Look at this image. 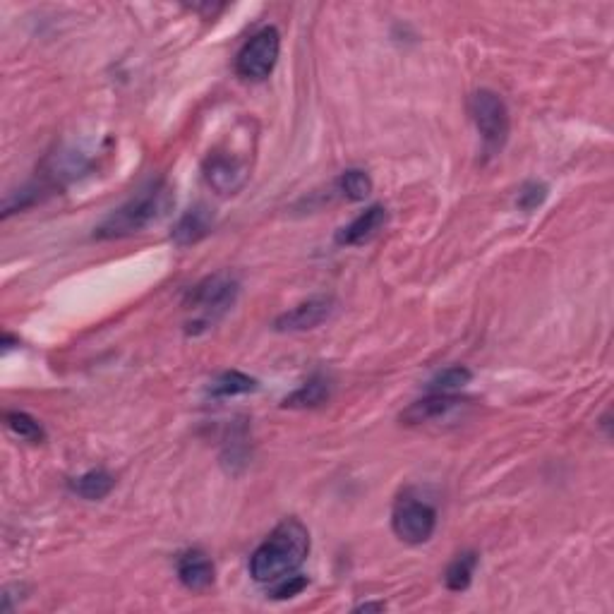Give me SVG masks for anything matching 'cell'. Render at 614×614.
Here are the masks:
<instances>
[{
  "label": "cell",
  "mask_w": 614,
  "mask_h": 614,
  "mask_svg": "<svg viewBox=\"0 0 614 614\" xmlns=\"http://www.w3.org/2000/svg\"><path fill=\"white\" fill-rule=\"evenodd\" d=\"M391 528L396 538L408 545H423L435 535L437 511L425 499L413 497L411 492H403L391 514Z\"/></svg>",
  "instance_id": "5b68a950"
},
{
  "label": "cell",
  "mask_w": 614,
  "mask_h": 614,
  "mask_svg": "<svg viewBox=\"0 0 614 614\" xmlns=\"http://www.w3.org/2000/svg\"><path fill=\"white\" fill-rule=\"evenodd\" d=\"M387 610V605L384 603H363L355 607V612H384Z\"/></svg>",
  "instance_id": "7402d4cb"
},
{
  "label": "cell",
  "mask_w": 614,
  "mask_h": 614,
  "mask_svg": "<svg viewBox=\"0 0 614 614\" xmlns=\"http://www.w3.org/2000/svg\"><path fill=\"white\" fill-rule=\"evenodd\" d=\"M545 197H547V185L526 183L519 192V200H516V204H519L523 212H533V209H538L540 204L545 202Z\"/></svg>",
  "instance_id": "ffe728a7"
},
{
  "label": "cell",
  "mask_w": 614,
  "mask_h": 614,
  "mask_svg": "<svg viewBox=\"0 0 614 614\" xmlns=\"http://www.w3.org/2000/svg\"><path fill=\"white\" fill-rule=\"evenodd\" d=\"M336 190H339L341 197H346L348 202H363L372 192V178L367 176L365 171H360V168H348V171H343L339 180H336Z\"/></svg>",
  "instance_id": "2e32d148"
},
{
  "label": "cell",
  "mask_w": 614,
  "mask_h": 614,
  "mask_svg": "<svg viewBox=\"0 0 614 614\" xmlns=\"http://www.w3.org/2000/svg\"><path fill=\"white\" fill-rule=\"evenodd\" d=\"M310 552V533L298 519H286L252 552L250 576L264 586H274L286 576L298 574Z\"/></svg>",
  "instance_id": "6da1fadb"
},
{
  "label": "cell",
  "mask_w": 614,
  "mask_h": 614,
  "mask_svg": "<svg viewBox=\"0 0 614 614\" xmlns=\"http://www.w3.org/2000/svg\"><path fill=\"white\" fill-rule=\"evenodd\" d=\"M113 487H116V478L104 468H94V471H87L80 478L70 480V492L87 499V502H99V499L108 497Z\"/></svg>",
  "instance_id": "4fadbf2b"
},
{
  "label": "cell",
  "mask_w": 614,
  "mask_h": 614,
  "mask_svg": "<svg viewBox=\"0 0 614 614\" xmlns=\"http://www.w3.org/2000/svg\"><path fill=\"white\" fill-rule=\"evenodd\" d=\"M463 406H466V401L456 399L454 394H430L427 399L411 403V406L401 413V423L406 425L439 423V420H449L451 415L459 413Z\"/></svg>",
  "instance_id": "9c48e42d"
},
{
  "label": "cell",
  "mask_w": 614,
  "mask_h": 614,
  "mask_svg": "<svg viewBox=\"0 0 614 614\" xmlns=\"http://www.w3.org/2000/svg\"><path fill=\"white\" fill-rule=\"evenodd\" d=\"M171 207V188H168L164 180H156L149 188L140 190L135 197H130L128 202L120 204L118 209H113V212L96 226L94 238L116 240L135 236V233H142L144 228L164 219V216L171 212Z\"/></svg>",
  "instance_id": "7a4b0ae2"
},
{
  "label": "cell",
  "mask_w": 614,
  "mask_h": 614,
  "mask_svg": "<svg viewBox=\"0 0 614 614\" xmlns=\"http://www.w3.org/2000/svg\"><path fill=\"white\" fill-rule=\"evenodd\" d=\"M471 379H473V372L468 370V367L454 365V367H447V370L439 372V375L432 379L430 384H427V389H430V394H454L456 389L466 387Z\"/></svg>",
  "instance_id": "d6986e66"
},
{
  "label": "cell",
  "mask_w": 614,
  "mask_h": 614,
  "mask_svg": "<svg viewBox=\"0 0 614 614\" xmlns=\"http://www.w3.org/2000/svg\"><path fill=\"white\" fill-rule=\"evenodd\" d=\"M389 221V212L382 207V204H372V207H367L363 214H358L348 226H343L339 233H336V243L339 245H348V248H353V245H363L367 240H372L377 236L379 231H382L384 226H387Z\"/></svg>",
  "instance_id": "30bf717a"
},
{
  "label": "cell",
  "mask_w": 614,
  "mask_h": 614,
  "mask_svg": "<svg viewBox=\"0 0 614 614\" xmlns=\"http://www.w3.org/2000/svg\"><path fill=\"white\" fill-rule=\"evenodd\" d=\"M305 588H307L305 576L293 574V576H286V579H281L279 583H274L269 595H272L274 600H286V598H293V595H300Z\"/></svg>",
  "instance_id": "44dd1931"
},
{
  "label": "cell",
  "mask_w": 614,
  "mask_h": 614,
  "mask_svg": "<svg viewBox=\"0 0 614 614\" xmlns=\"http://www.w3.org/2000/svg\"><path fill=\"white\" fill-rule=\"evenodd\" d=\"M238 293L240 286L231 274H214L200 281L185 300V307L195 312L188 322V334H200V329H209L219 322L236 305Z\"/></svg>",
  "instance_id": "3957f363"
},
{
  "label": "cell",
  "mask_w": 614,
  "mask_h": 614,
  "mask_svg": "<svg viewBox=\"0 0 614 614\" xmlns=\"http://www.w3.org/2000/svg\"><path fill=\"white\" fill-rule=\"evenodd\" d=\"M468 111H471L475 128H478L480 140H483L485 154L495 156L502 152L511 130L509 108L502 96L492 92V89H478L468 101Z\"/></svg>",
  "instance_id": "277c9868"
},
{
  "label": "cell",
  "mask_w": 614,
  "mask_h": 614,
  "mask_svg": "<svg viewBox=\"0 0 614 614\" xmlns=\"http://www.w3.org/2000/svg\"><path fill=\"white\" fill-rule=\"evenodd\" d=\"M178 579L188 591H207L214 583V562L202 550H188L178 557Z\"/></svg>",
  "instance_id": "7c38bea8"
},
{
  "label": "cell",
  "mask_w": 614,
  "mask_h": 614,
  "mask_svg": "<svg viewBox=\"0 0 614 614\" xmlns=\"http://www.w3.org/2000/svg\"><path fill=\"white\" fill-rule=\"evenodd\" d=\"M5 425H8V430L12 432V435L24 439V442L41 444L46 439L44 427H41L39 420H34L29 413L8 411L5 413Z\"/></svg>",
  "instance_id": "e0dca14e"
},
{
  "label": "cell",
  "mask_w": 614,
  "mask_h": 614,
  "mask_svg": "<svg viewBox=\"0 0 614 614\" xmlns=\"http://www.w3.org/2000/svg\"><path fill=\"white\" fill-rule=\"evenodd\" d=\"M331 389H334V384H331V379L327 375H315L307 379L298 391H293V394L284 401V406L286 408L322 406V403L331 396Z\"/></svg>",
  "instance_id": "5bb4252c"
},
{
  "label": "cell",
  "mask_w": 614,
  "mask_h": 614,
  "mask_svg": "<svg viewBox=\"0 0 614 614\" xmlns=\"http://www.w3.org/2000/svg\"><path fill=\"white\" fill-rule=\"evenodd\" d=\"M336 303L334 298L329 296H317L305 300L291 310H286L284 315H279L274 319V329L276 331H307V329H317L319 324H324L327 319L334 315Z\"/></svg>",
  "instance_id": "ba28073f"
},
{
  "label": "cell",
  "mask_w": 614,
  "mask_h": 614,
  "mask_svg": "<svg viewBox=\"0 0 614 614\" xmlns=\"http://www.w3.org/2000/svg\"><path fill=\"white\" fill-rule=\"evenodd\" d=\"M212 228H214L212 209L204 207V204H197V207L188 209V212L180 216L171 238L178 248H188V245H195L207 238L209 233H212Z\"/></svg>",
  "instance_id": "8fae6325"
},
{
  "label": "cell",
  "mask_w": 614,
  "mask_h": 614,
  "mask_svg": "<svg viewBox=\"0 0 614 614\" xmlns=\"http://www.w3.org/2000/svg\"><path fill=\"white\" fill-rule=\"evenodd\" d=\"M257 389V379H252L243 372L231 370L224 372L221 377L214 379V384L209 387L214 396H221V399H228V396H238V394H250V391Z\"/></svg>",
  "instance_id": "ac0fdd59"
},
{
  "label": "cell",
  "mask_w": 614,
  "mask_h": 614,
  "mask_svg": "<svg viewBox=\"0 0 614 614\" xmlns=\"http://www.w3.org/2000/svg\"><path fill=\"white\" fill-rule=\"evenodd\" d=\"M475 569H478V555L475 552H461L456 555L454 562L447 567V574H444V583L451 593H463L468 586H471Z\"/></svg>",
  "instance_id": "9a60e30c"
},
{
  "label": "cell",
  "mask_w": 614,
  "mask_h": 614,
  "mask_svg": "<svg viewBox=\"0 0 614 614\" xmlns=\"http://www.w3.org/2000/svg\"><path fill=\"white\" fill-rule=\"evenodd\" d=\"M204 180L219 195H236L248 183V166L228 154H209L202 166Z\"/></svg>",
  "instance_id": "52a82bcc"
},
{
  "label": "cell",
  "mask_w": 614,
  "mask_h": 614,
  "mask_svg": "<svg viewBox=\"0 0 614 614\" xmlns=\"http://www.w3.org/2000/svg\"><path fill=\"white\" fill-rule=\"evenodd\" d=\"M281 53V36L274 27H264L252 34L245 46L238 51L236 72L238 77L250 82H262L272 75Z\"/></svg>",
  "instance_id": "8992f818"
}]
</instances>
